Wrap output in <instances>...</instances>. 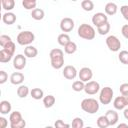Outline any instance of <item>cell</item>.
<instances>
[{"label": "cell", "mask_w": 128, "mask_h": 128, "mask_svg": "<svg viewBox=\"0 0 128 128\" xmlns=\"http://www.w3.org/2000/svg\"><path fill=\"white\" fill-rule=\"evenodd\" d=\"M49 57H50L51 66L54 69L59 70L64 66V52L60 48L52 49L49 53Z\"/></svg>", "instance_id": "cell-1"}, {"label": "cell", "mask_w": 128, "mask_h": 128, "mask_svg": "<svg viewBox=\"0 0 128 128\" xmlns=\"http://www.w3.org/2000/svg\"><path fill=\"white\" fill-rule=\"evenodd\" d=\"M77 34L80 38L85 39V40H92L96 36V31L92 25L83 23L78 27Z\"/></svg>", "instance_id": "cell-2"}, {"label": "cell", "mask_w": 128, "mask_h": 128, "mask_svg": "<svg viewBox=\"0 0 128 128\" xmlns=\"http://www.w3.org/2000/svg\"><path fill=\"white\" fill-rule=\"evenodd\" d=\"M80 105L81 109L88 114H95L99 110V102L94 98H85Z\"/></svg>", "instance_id": "cell-3"}, {"label": "cell", "mask_w": 128, "mask_h": 128, "mask_svg": "<svg viewBox=\"0 0 128 128\" xmlns=\"http://www.w3.org/2000/svg\"><path fill=\"white\" fill-rule=\"evenodd\" d=\"M35 40V35L33 32L31 31H21L18 35H17V38H16V41L19 45H22V46H29L31 45V43Z\"/></svg>", "instance_id": "cell-4"}, {"label": "cell", "mask_w": 128, "mask_h": 128, "mask_svg": "<svg viewBox=\"0 0 128 128\" xmlns=\"http://www.w3.org/2000/svg\"><path fill=\"white\" fill-rule=\"evenodd\" d=\"M113 89L109 86H106L104 88H102L100 90V93H99V101L101 104H104V105H108L111 103L112 101V98H113Z\"/></svg>", "instance_id": "cell-5"}, {"label": "cell", "mask_w": 128, "mask_h": 128, "mask_svg": "<svg viewBox=\"0 0 128 128\" xmlns=\"http://www.w3.org/2000/svg\"><path fill=\"white\" fill-rule=\"evenodd\" d=\"M106 45L112 52H117L121 48V42L115 35H110L106 38Z\"/></svg>", "instance_id": "cell-6"}, {"label": "cell", "mask_w": 128, "mask_h": 128, "mask_svg": "<svg viewBox=\"0 0 128 128\" xmlns=\"http://www.w3.org/2000/svg\"><path fill=\"white\" fill-rule=\"evenodd\" d=\"M84 91L88 95H94V94H96V93H98L100 91V84L97 81L91 80V81L85 83Z\"/></svg>", "instance_id": "cell-7"}, {"label": "cell", "mask_w": 128, "mask_h": 128, "mask_svg": "<svg viewBox=\"0 0 128 128\" xmlns=\"http://www.w3.org/2000/svg\"><path fill=\"white\" fill-rule=\"evenodd\" d=\"M106 22H108V16L105 13L102 12H97L92 16V24L94 26H96L97 28L103 24H105Z\"/></svg>", "instance_id": "cell-8"}, {"label": "cell", "mask_w": 128, "mask_h": 128, "mask_svg": "<svg viewBox=\"0 0 128 128\" xmlns=\"http://www.w3.org/2000/svg\"><path fill=\"white\" fill-rule=\"evenodd\" d=\"M74 26V20L70 17H64L60 21V29L62 32H70L73 30Z\"/></svg>", "instance_id": "cell-9"}, {"label": "cell", "mask_w": 128, "mask_h": 128, "mask_svg": "<svg viewBox=\"0 0 128 128\" xmlns=\"http://www.w3.org/2000/svg\"><path fill=\"white\" fill-rule=\"evenodd\" d=\"M113 106L116 110H124L128 106V96H117L113 101Z\"/></svg>", "instance_id": "cell-10"}, {"label": "cell", "mask_w": 128, "mask_h": 128, "mask_svg": "<svg viewBox=\"0 0 128 128\" xmlns=\"http://www.w3.org/2000/svg\"><path fill=\"white\" fill-rule=\"evenodd\" d=\"M78 76H79V80L83 81L84 83H87V82L91 81V79L93 77V72L89 67H83L78 72Z\"/></svg>", "instance_id": "cell-11"}, {"label": "cell", "mask_w": 128, "mask_h": 128, "mask_svg": "<svg viewBox=\"0 0 128 128\" xmlns=\"http://www.w3.org/2000/svg\"><path fill=\"white\" fill-rule=\"evenodd\" d=\"M26 66V56L23 54H17L13 58V67L16 70H22Z\"/></svg>", "instance_id": "cell-12"}, {"label": "cell", "mask_w": 128, "mask_h": 128, "mask_svg": "<svg viewBox=\"0 0 128 128\" xmlns=\"http://www.w3.org/2000/svg\"><path fill=\"white\" fill-rule=\"evenodd\" d=\"M77 75H78V73H77V70H76V68L74 66L67 65V66L64 67V69H63V76L66 79L73 80V79H75V77Z\"/></svg>", "instance_id": "cell-13"}, {"label": "cell", "mask_w": 128, "mask_h": 128, "mask_svg": "<svg viewBox=\"0 0 128 128\" xmlns=\"http://www.w3.org/2000/svg\"><path fill=\"white\" fill-rule=\"evenodd\" d=\"M24 78L25 77H24L23 73H21V72H14L10 76V82L13 85H19L20 86V85H22V83L24 81Z\"/></svg>", "instance_id": "cell-14"}, {"label": "cell", "mask_w": 128, "mask_h": 128, "mask_svg": "<svg viewBox=\"0 0 128 128\" xmlns=\"http://www.w3.org/2000/svg\"><path fill=\"white\" fill-rule=\"evenodd\" d=\"M105 116H106V118L108 119L109 124H110L111 126L117 124V122H118V120H119V115H118V113H117L115 110H112V109L108 110V111L106 112Z\"/></svg>", "instance_id": "cell-15"}, {"label": "cell", "mask_w": 128, "mask_h": 128, "mask_svg": "<svg viewBox=\"0 0 128 128\" xmlns=\"http://www.w3.org/2000/svg\"><path fill=\"white\" fill-rule=\"evenodd\" d=\"M2 21L7 25H12L16 22V15L12 12H6L2 15Z\"/></svg>", "instance_id": "cell-16"}, {"label": "cell", "mask_w": 128, "mask_h": 128, "mask_svg": "<svg viewBox=\"0 0 128 128\" xmlns=\"http://www.w3.org/2000/svg\"><path fill=\"white\" fill-rule=\"evenodd\" d=\"M117 9H118L117 5H116L115 3H113V2H108V3L105 5V8H104L105 14H106V15H109V16L115 15V14L117 13Z\"/></svg>", "instance_id": "cell-17"}, {"label": "cell", "mask_w": 128, "mask_h": 128, "mask_svg": "<svg viewBox=\"0 0 128 128\" xmlns=\"http://www.w3.org/2000/svg\"><path fill=\"white\" fill-rule=\"evenodd\" d=\"M24 55L28 58H34L38 55V50L36 47L32 46V45H29V46H26L24 48Z\"/></svg>", "instance_id": "cell-18"}, {"label": "cell", "mask_w": 128, "mask_h": 128, "mask_svg": "<svg viewBox=\"0 0 128 128\" xmlns=\"http://www.w3.org/2000/svg\"><path fill=\"white\" fill-rule=\"evenodd\" d=\"M11 109H12V106H11V103L7 100H2L0 102V113L2 115H6L8 113L11 112Z\"/></svg>", "instance_id": "cell-19"}, {"label": "cell", "mask_w": 128, "mask_h": 128, "mask_svg": "<svg viewBox=\"0 0 128 128\" xmlns=\"http://www.w3.org/2000/svg\"><path fill=\"white\" fill-rule=\"evenodd\" d=\"M57 42H58L59 45L65 47L69 42H71L70 36H69L67 33H61V34H59L58 37H57Z\"/></svg>", "instance_id": "cell-20"}, {"label": "cell", "mask_w": 128, "mask_h": 128, "mask_svg": "<svg viewBox=\"0 0 128 128\" xmlns=\"http://www.w3.org/2000/svg\"><path fill=\"white\" fill-rule=\"evenodd\" d=\"M30 95L35 100H40V99H43L44 98V92L40 88H33L30 91Z\"/></svg>", "instance_id": "cell-21"}, {"label": "cell", "mask_w": 128, "mask_h": 128, "mask_svg": "<svg viewBox=\"0 0 128 128\" xmlns=\"http://www.w3.org/2000/svg\"><path fill=\"white\" fill-rule=\"evenodd\" d=\"M56 102V99L53 95L49 94L47 96H44L43 98V104H44V107L45 108H51Z\"/></svg>", "instance_id": "cell-22"}, {"label": "cell", "mask_w": 128, "mask_h": 128, "mask_svg": "<svg viewBox=\"0 0 128 128\" xmlns=\"http://www.w3.org/2000/svg\"><path fill=\"white\" fill-rule=\"evenodd\" d=\"M31 16L34 20H37V21H40L44 18L45 16V13H44V10L40 9V8H36L34 9L33 11H31Z\"/></svg>", "instance_id": "cell-23"}, {"label": "cell", "mask_w": 128, "mask_h": 128, "mask_svg": "<svg viewBox=\"0 0 128 128\" xmlns=\"http://www.w3.org/2000/svg\"><path fill=\"white\" fill-rule=\"evenodd\" d=\"M23 118H22V114L19 112V111H13L10 113V116H9V122L10 124H14V123H17L19 121H21Z\"/></svg>", "instance_id": "cell-24"}, {"label": "cell", "mask_w": 128, "mask_h": 128, "mask_svg": "<svg viewBox=\"0 0 128 128\" xmlns=\"http://www.w3.org/2000/svg\"><path fill=\"white\" fill-rule=\"evenodd\" d=\"M29 93H30V90H29V88H28L26 85H20V86L17 88V95H18V97H20V98H25V97H27Z\"/></svg>", "instance_id": "cell-25"}, {"label": "cell", "mask_w": 128, "mask_h": 128, "mask_svg": "<svg viewBox=\"0 0 128 128\" xmlns=\"http://www.w3.org/2000/svg\"><path fill=\"white\" fill-rule=\"evenodd\" d=\"M1 5L4 10H6L7 12H10L15 7V1L14 0H2Z\"/></svg>", "instance_id": "cell-26"}, {"label": "cell", "mask_w": 128, "mask_h": 128, "mask_svg": "<svg viewBox=\"0 0 128 128\" xmlns=\"http://www.w3.org/2000/svg\"><path fill=\"white\" fill-rule=\"evenodd\" d=\"M96 124L99 128H107L108 126H110L109 121H108V119L106 118L105 115H102V116L98 117V119L96 121Z\"/></svg>", "instance_id": "cell-27"}, {"label": "cell", "mask_w": 128, "mask_h": 128, "mask_svg": "<svg viewBox=\"0 0 128 128\" xmlns=\"http://www.w3.org/2000/svg\"><path fill=\"white\" fill-rule=\"evenodd\" d=\"M36 5L37 2L35 0H23L22 1V6L26 9V10H34L36 9Z\"/></svg>", "instance_id": "cell-28"}, {"label": "cell", "mask_w": 128, "mask_h": 128, "mask_svg": "<svg viewBox=\"0 0 128 128\" xmlns=\"http://www.w3.org/2000/svg\"><path fill=\"white\" fill-rule=\"evenodd\" d=\"M77 51V44L73 41L69 42L65 47H64V52L66 54H73Z\"/></svg>", "instance_id": "cell-29"}, {"label": "cell", "mask_w": 128, "mask_h": 128, "mask_svg": "<svg viewBox=\"0 0 128 128\" xmlns=\"http://www.w3.org/2000/svg\"><path fill=\"white\" fill-rule=\"evenodd\" d=\"M81 7L84 11H87V12H90L94 9V3L93 1L91 0H83L81 2Z\"/></svg>", "instance_id": "cell-30"}, {"label": "cell", "mask_w": 128, "mask_h": 128, "mask_svg": "<svg viewBox=\"0 0 128 128\" xmlns=\"http://www.w3.org/2000/svg\"><path fill=\"white\" fill-rule=\"evenodd\" d=\"M84 88H85V83L81 80H76L72 84V89L75 92H81L84 90Z\"/></svg>", "instance_id": "cell-31"}, {"label": "cell", "mask_w": 128, "mask_h": 128, "mask_svg": "<svg viewBox=\"0 0 128 128\" xmlns=\"http://www.w3.org/2000/svg\"><path fill=\"white\" fill-rule=\"evenodd\" d=\"M12 55H10L8 52H6L5 50L1 49L0 50V62L1 63H7L12 59Z\"/></svg>", "instance_id": "cell-32"}, {"label": "cell", "mask_w": 128, "mask_h": 128, "mask_svg": "<svg viewBox=\"0 0 128 128\" xmlns=\"http://www.w3.org/2000/svg\"><path fill=\"white\" fill-rule=\"evenodd\" d=\"M109 31H110V23L109 22H106L105 24H103L97 28V32L100 35H106V34H108Z\"/></svg>", "instance_id": "cell-33"}, {"label": "cell", "mask_w": 128, "mask_h": 128, "mask_svg": "<svg viewBox=\"0 0 128 128\" xmlns=\"http://www.w3.org/2000/svg\"><path fill=\"white\" fill-rule=\"evenodd\" d=\"M71 127L72 128H84V121L80 117H75L72 120Z\"/></svg>", "instance_id": "cell-34"}, {"label": "cell", "mask_w": 128, "mask_h": 128, "mask_svg": "<svg viewBox=\"0 0 128 128\" xmlns=\"http://www.w3.org/2000/svg\"><path fill=\"white\" fill-rule=\"evenodd\" d=\"M118 59L122 64L128 65V51H126V50L120 51V53L118 55Z\"/></svg>", "instance_id": "cell-35"}, {"label": "cell", "mask_w": 128, "mask_h": 128, "mask_svg": "<svg viewBox=\"0 0 128 128\" xmlns=\"http://www.w3.org/2000/svg\"><path fill=\"white\" fill-rule=\"evenodd\" d=\"M2 49H3V50H5L6 52H8L10 55L14 56V53H15V43L12 41V42L8 43V44H7L5 47H3Z\"/></svg>", "instance_id": "cell-36"}, {"label": "cell", "mask_w": 128, "mask_h": 128, "mask_svg": "<svg viewBox=\"0 0 128 128\" xmlns=\"http://www.w3.org/2000/svg\"><path fill=\"white\" fill-rule=\"evenodd\" d=\"M10 42H12V39H11V37L10 36H8V35H1L0 36V45H1V47L3 48V47H5L8 43H10Z\"/></svg>", "instance_id": "cell-37"}, {"label": "cell", "mask_w": 128, "mask_h": 128, "mask_svg": "<svg viewBox=\"0 0 128 128\" xmlns=\"http://www.w3.org/2000/svg\"><path fill=\"white\" fill-rule=\"evenodd\" d=\"M54 127L55 128H70L71 125L68 124V123H65L64 121H62L61 119H58L55 121L54 123Z\"/></svg>", "instance_id": "cell-38"}, {"label": "cell", "mask_w": 128, "mask_h": 128, "mask_svg": "<svg viewBox=\"0 0 128 128\" xmlns=\"http://www.w3.org/2000/svg\"><path fill=\"white\" fill-rule=\"evenodd\" d=\"M119 91L121 95L123 96H128V83H123L119 87Z\"/></svg>", "instance_id": "cell-39"}, {"label": "cell", "mask_w": 128, "mask_h": 128, "mask_svg": "<svg viewBox=\"0 0 128 128\" xmlns=\"http://www.w3.org/2000/svg\"><path fill=\"white\" fill-rule=\"evenodd\" d=\"M25 126H26V121L24 119H22L17 123L10 124V128H25Z\"/></svg>", "instance_id": "cell-40"}, {"label": "cell", "mask_w": 128, "mask_h": 128, "mask_svg": "<svg viewBox=\"0 0 128 128\" xmlns=\"http://www.w3.org/2000/svg\"><path fill=\"white\" fill-rule=\"evenodd\" d=\"M120 12L125 20L128 21V5H123L120 7Z\"/></svg>", "instance_id": "cell-41"}, {"label": "cell", "mask_w": 128, "mask_h": 128, "mask_svg": "<svg viewBox=\"0 0 128 128\" xmlns=\"http://www.w3.org/2000/svg\"><path fill=\"white\" fill-rule=\"evenodd\" d=\"M8 80V75L4 70L0 71V84H4Z\"/></svg>", "instance_id": "cell-42"}, {"label": "cell", "mask_w": 128, "mask_h": 128, "mask_svg": "<svg viewBox=\"0 0 128 128\" xmlns=\"http://www.w3.org/2000/svg\"><path fill=\"white\" fill-rule=\"evenodd\" d=\"M121 33H122V35H123L126 39H128V24H125V25L122 26V28H121Z\"/></svg>", "instance_id": "cell-43"}, {"label": "cell", "mask_w": 128, "mask_h": 128, "mask_svg": "<svg viewBox=\"0 0 128 128\" xmlns=\"http://www.w3.org/2000/svg\"><path fill=\"white\" fill-rule=\"evenodd\" d=\"M8 125V121L4 117H0V128H6Z\"/></svg>", "instance_id": "cell-44"}, {"label": "cell", "mask_w": 128, "mask_h": 128, "mask_svg": "<svg viewBox=\"0 0 128 128\" xmlns=\"http://www.w3.org/2000/svg\"><path fill=\"white\" fill-rule=\"evenodd\" d=\"M117 128H128V124L126 123H120L117 125Z\"/></svg>", "instance_id": "cell-45"}, {"label": "cell", "mask_w": 128, "mask_h": 128, "mask_svg": "<svg viewBox=\"0 0 128 128\" xmlns=\"http://www.w3.org/2000/svg\"><path fill=\"white\" fill-rule=\"evenodd\" d=\"M123 115H124L125 119L128 120V108H125V109H124V111H123Z\"/></svg>", "instance_id": "cell-46"}, {"label": "cell", "mask_w": 128, "mask_h": 128, "mask_svg": "<svg viewBox=\"0 0 128 128\" xmlns=\"http://www.w3.org/2000/svg\"><path fill=\"white\" fill-rule=\"evenodd\" d=\"M45 128H55V127H52V126H46Z\"/></svg>", "instance_id": "cell-47"}, {"label": "cell", "mask_w": 128, "mask_h": 128, "mask_svg": "<svg viewBox=\"0 0 128 128\" xmlns=\"http://www.w3.org/2000/svg\"><path fill=\"white\" fill-rule=\"evenodd\" d=\"M84 128H93V127H91V126H86V127H84Z\"/></svg>", "instance_id": "cell-48"}]
</instances>
